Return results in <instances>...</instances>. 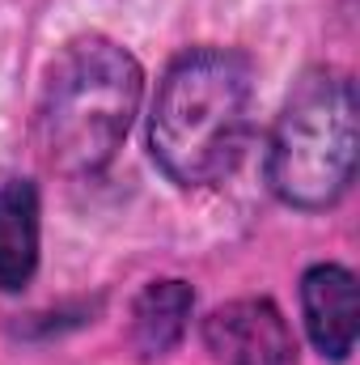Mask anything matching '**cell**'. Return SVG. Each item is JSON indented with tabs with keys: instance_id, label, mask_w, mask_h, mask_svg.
<instances>
[{
	"instance_id": "7",
	"label": "cell",
	"mask_w": 360,
	"mask_h": 365,
	"mask_svg": "<svg viewBox=\"0 0 360 365\" xmlns=\"http://www.w3.org/2000/svg\"><path fill=\"white\" fill-rule=\"evenodd\" d=\"M195 293L182 280H153L140 289V297L132 302V349L140 361H157L170 349H179L186 336V319H191Z\"/></svg>"
},
{
	"instance_id": "2",
	"label": "cell",
	"mask_w": 360,
	"mask_h": 365,
	"mask_svg": "<svg viewBox=\"0 0 360 365\" xmlns=\"http://www.w3.org/2000/svg\"><path fill=\"white\" fill-rule=\"evenodd\" d=\"M144 93V73L127 47L115 38L85 34L73 38L38 93L34 145L38 158L68 179L97 175L119 153L136 106Z\"/></svg>"
},
{
	"instance_id": "4",
	"label": "cell",
	"mask_w": 360,
	"mask_h": 365,
	"mask_svg": "<svg viewBox=\"0 0 360 365\" xmlns=\"http://www.w3.org/2000/svg\"><path fill=\"white\" fill-rule=\"evenodd\" d=\"M203 344L216 365H297V340L280 306L238 297L203 319Z\"/></svg>"
},
{
	"instance_id": "6",
	"label": "cell",
	"mask_w": 360,
	"mask_h": 365,
	"mask_svg": "<svg viewBox=\"0 0 360 365\" xmlns=\"http://www.w3.org/2000/svg\"><path fill=\"white\" fill-rule=\"evenodd\" d=\"M38 268V187L9 179L0 187V289L17 293Z\"/></svg>"
},
{
	"instance_id": "5",
	"label": "cell",
	"mask_w": 360,
	"mask_h": 365,
	"mask_svg": "<svg viewBox=\"0 0 360 365\" xmlns=\"http://www.w3.org/2000/svg\"><path fill=\"white\" fill-rule=\"evenodd\" d=\"M301 314L314 349L348 361L356 344V276L339 264H314L301 276Z\"/></svg>"
},
{
	"instance_id": "3",
	"label": "cell",
	"mask_w": 360,
	"mask_h": 365,
	"mask_svg": "<svg viewBox=\"0 0 360 365\" xmlns=\"http://www.w3.org/2000/svg\"><path fill=\"white\" fill-rule=\"evenodd\" d=\"M356 175V90L348 73L314 68L288 93L268 145L271 191L301 212L339 204Z\"/></svg>"
},
{
	"instance_id": "1",
	"label": "cell",
	"mask_w": 360,
	"mask_h": 365,
	"mask_svg": "<svg viewBox=\"0 0 360 365\" xmlns=\"http://www.w3.org/2000/svg\"><path fill=\"white\" fill-rule=\"evenodd\" d=\"M255 73L242 51L195 47L179 56L157 90L149 145L179 187H212L238 170L250 136Z\"/></svg>"
}]
</instances>
